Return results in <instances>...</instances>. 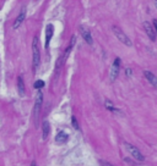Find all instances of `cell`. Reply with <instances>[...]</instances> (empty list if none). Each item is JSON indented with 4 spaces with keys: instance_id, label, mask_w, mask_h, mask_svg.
I'll use <instances>...</instances> for the list:
<instances>
[{
    "instance_id": "6",
    "label": "cell",
    "mask_w": 157,
    "mask_h": 166,
    "mask_svg": "<svg viewBox=\"0 0 157 166\" xmlns=\"http://www.w3.org/2000/svg\"><path fill=\"white\" fill-rule=\"evenodd\" d=\"M79 31H80V34L82 36V38L85 39V42L88 44V45H92L93 44V39H92V36H91V32L87 27H85L84 24H81L79 27Z\"/></svg>"
},
{
    "instance_id": "13",
    "label": "cell",
    "mask_w": 157,
    "mask_h": 166,
    "mask_svg": "<svg viewBox=\"0 0 157 166\" xmlns=\"http://www.w3.org/2000/svg\"><path fill=\"white\" fill-rule=\"evenodd\" d=\"M17 88H19V94L21 96H25V83L21 76L17 77Z\"/></svg>"
},
{
    "instance_id": "16",
    "label": "cell",
    "mask_w": 157,
    "mask_h": 166,
    "mask_svg": "<svg viewBox=\"0 0 157 166\" xmlns=\"http://www.w3.org/2000/svg\"><path fill=\"white\" fill-rule=\"evenodd\" d=\"M71 123H73V127H74L75 129H79V128H80V127H79V123H77V120H76L75 116L71 117Z\"/></svg>"
},
{
    "instance_id": "3",
    "label": "cell",
    "mask_w": 157,
    "mask_h": 166,
    "mask_svg": "<svg viewBox=\"0 0 157 166\" xmlns=\"http://www.w3.org/2000/svg\"><path fill=\"white\" fill-rule=\"evenodd\" d=\"M125 148H127V150L130 153V155H131L136 161H140V162H144V161H145L144 155L141 154V151H140L135 145H133V144H130V143H125Z\"/></svg>"
},
{
    "instance_id": "20",
    "label": "cell",
    "mask_w": 157,
    "mask_h": 166,
    "mask_svg": "<svg viewBox=\"0 0 157 166\" xmlns=\"http://www.w3.org/2000/svg\"><path fill=\"white\" fill-rule=\"evenodd\" d=\"M155 2V6H156V10H157V0H153Z\"/></svg>"
},
{
    "instance_id": "12",
    "label": "cell",
    "mask_w": 157,
    "mask_h": 166,
    "mask_svg": "<svg viewBox=\"0 0 157 166\" xmlns=\"http://www.w3.org/2000/svg\"><path fill=\"white\" fill-rule=\"evenodd\" d=\"M68 138H69V136L65 133V132H63V131H61V132H59V133L56 135V137H55V142L61 144V143H65V142L68 141Z\"/></svg>"
},
{
    "instance_id": "21",
    "label": "cell",
    "mask_w": 157,
    "mask_h": 166,
    "mask_svg": "<svg viewBox=\"0 0 157 166\" xmlns=\"http://www.w3.org/2000/svg\"><path fill=\"white\" fill-rule=\"evenodd\" d=\"M32 166H36V164H35V162H32Z\"/></svg>"
},
{
    "instance_id": "11",
    "label": "cell",
    "mask_w": 157,
    "mask_h": 166,
    "mask_svg": "<svg viewBox=\"0 0 157 166\" xmlns=\"http://www.w3.org/2000/svg\"><path fill=\"white\" fill-rule=\"evenodd\" d=\"M144 76H145V78H146L153 87H157V77H156L152 72H150V71H144Z\"/></svg>"
},
{
    "instance_id": "1",
    "label": "cell",
    "mask_w": 157,
    "mask_h": 166,
    "mask_svg": "<svg viewBox=\"0 0 157 166\" xmlns=\"http://www.w3.org/2000/svg\"><path fill=\"white\" fill-rule=\"evenodd\" d=\"M32 63H33V71L36 72L41 63V50H39L38 37H35L32 42Z\"/></svg>"
},
{
    "instance_id": "10",
    "label": "cell",
    "mask_w": 157,
    "mask_h": 166,
    "mask_svg": "<svg viewBox=\"0 0 157 166\" xmlns=\"http://www.w3.org/2000/svg\"><path fill=\"white\" fill-rule=\"evenodd\" d=\"M49 133H50V125L48 121H44L42 125V138H43V141H46L48 138Z\"/></svg>"
},
{
    "instance_id": "7",
    "label": "cell",
    "mask_w": 157,
    "mask_h": 166,
    "mask_svg": "<svg viewBox=\"0 0 157 166\" xmlns=\"http://www.w3.org/2000/svg\"><path fill=\"white\" fill-rule=\"evenodd\" d=\"M144 29H145V32H146V34L148 36V38L152 41V42H155L156 41V34H155V31H153V27H152V24L150 23V22H144Z\"/></svg>"
},
{
    "instance_id": "15",
    "label": "cell",
    "mask_w": 157,
    "mask_h": 166,
    "mask_svg": "<svg viewBox=\"0 0 157 166\" xmlns=\"http://www.w3.org/2000/svg\"><path fill=\"white\" fill-rule=\"evenodd\" d=\"M43 87H44V82H43V81L38 80V81L35 82V88H36V89H41V88H43Z\"/></svg>"
},
{
    "instance_id": "8",
    "label": "cell",
    "mask_w": 157,
    "mask_h": 166,
    "mask_svg": "<svg viewBox=\"0 0 157 166\" xmlns=\"http://www.w3.org/2000/svg\"><path fill=\"white\" fill-rule=\"evenodd\" d=\"M25 18H26V9H22L21 12L19 14V16H17L16 20H15V22H14V24H12V28H14V29H17V28L22 24V22L25 21Z\"/></svg>"
},
{
    "instance_id": "5",
    "label": "cell",
    "mask_w": 157,
    "mask_h": 166,
    "mask_svg": "<svg viewBox=\"0 0 157 166\" xmlns=\"http://www.w3.org/2000/svg\"><path fill=\"white\" fill-rule=\"evenodd\" d=\"M42 103H43V93L41 90H38L37 95H36V100H35V108H33V112H35V119L37 120L41 108H42Z\"/></svg>"
},
{
    "instance_id": "14",
    "label": "cell",
    "mask_w": 157,
    "mask_h": 166,
    "mask_svg": "<svg viewBox=\"0 0 157 166\" xmlns=\"http://www.w3.org/2000/svg\"><path fill=\"white\" fill-rule=\"evenodd\" d=\"M104 105H106V108H107L109 111H112V112H114V114H119V112H120V110H119V109H117V108L113 105V103H112L111 100H106Z\"/></svg>"
},
{
    "instance_id": "9",
    "label": "cell",
    "mask_w": 157,
    "mask_h": 166,
    "mask_svg": "<svg viewBox=\"0 0 157 166\" xmlns=\"http://www.w3.org/2000/svg\"><path fill=\"white\" fill-rule=\"evenodd\" d=\"M53 33H54V27L53 24H48L46 28V48L49 47V42L53 37Z\"/></svg>"
},
{
    "instance_id": "4",
    "label": "cell",
    "mask_w": 157,
    "mask_h": 166,
    "mask_svg": "<svg viewBox=\"0 0 157 166\" xmlns=\"http://www.w3.org/2000/svg\"><path fill=\"white\" fill-rule=\"evenodd\" d=\"M119 69H120V59L119 57H115L114 59V62L111 67V71H109V80L111 82H114L115 78L118 77V73H119Z\"/></svg>"
},
{
    "instance_id": "18",
    "label": "cell",
    "mask_w": 157,
    "mask_h": 166,
    "mask_svg": "<svg viewBox=\"0 0 157 166\" xmlns=\"http://www.w3.org/2000/svg\"><path fill=\"white\" fill-rule=\"evenodd\" d=\"M100 164H101L102 166H114V165H112L111 162H108V161H106V160H100Z\"/></svg>"
},
{
    "instance_id": "2",
    "label": "cell",
    "mask_w": 157,
    "mask_h": 166,
    "mask_svg": "<svg viewBox=\"0 0 157 166\" xmlns=\"http://www.w3.org/2000/svg\"><path fill=\"white\" fill-rule=\"evenodd\" d=\"M112 31H113V33H114V36L118 38V41L121 42L124 45H127V47H131V45H133V43H131V41L129 39V37L125 34V33H124L118 26H113V27H112Z\"/></svg>"
},
{
    "instance_id": "17",
    "label": "cell",
    "mask_w": 157,
    "mask_h": 166,
    "mask_svg": "<svg viewBox=\"0 0 157 166\" xmlns=\"http://www.w3.org/2000/svg\"><path fill=\"white\" fill-rule=\"evenodd\" d=\"M152 27H153V31H155V34L157 37V20H153L152 21Z\"/></svg>"
},
{
    "instance_id": "19",
    "label": "cell",
    "mask_w": 157,
    "mask_h": 166,
    "mask_svg": "<svg viewBox=\"0 0 157 166\" xmlns=\"http://www.w3.org/2000/svg\"><path fill=\"white\" fill-rule=\"evenodd\" d=\"M125 73H127V76H131V70L127 69V70H125Z\"/></svg>"
}]
</instances>
